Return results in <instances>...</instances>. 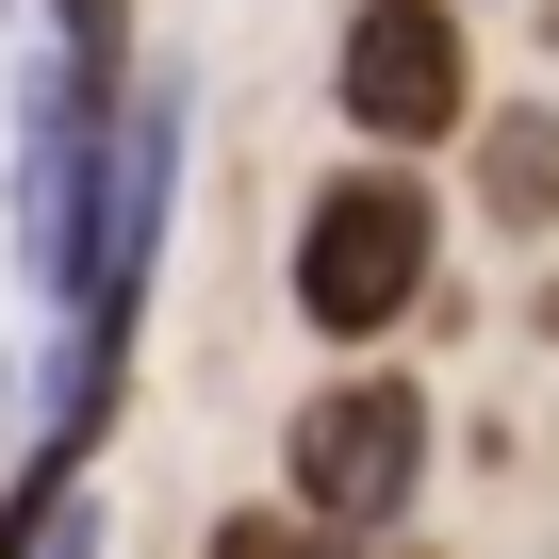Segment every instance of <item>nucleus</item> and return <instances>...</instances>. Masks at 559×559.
<instances>
[{"label": "nucleus", "instance_id": "1", "mask_svg": "<svg viewBox=\"0 0 559 559\" xmlns=\"http://www.w3.org/2000/svg\"><path fill=\"white\" fill-rule=\"evenodd\" d=\"M428 280H444V198L412 181V148H362L297 198V247H280V297H297L313 346H379L428 313Z\"/></svg>", "mask_w": 559, "mask_h": 559}, {"label": "nucleus", "instance_id": "3", "mask_svg": "<svg viewBox=\"0 0 559 559\" xmlns=\"http://www.w3.org/2000/svg\"><path fill=\"white\" fill-rule=\"evenodd\" d=\"M477 0H362L330 34V99L362 148H461L477 132V50H461Z\"/></svg>", "mask_w": 559, "mask_h": 559}, {"label": "nucleus", "instance_id": "4", "mask_svg": "<svg viewBox=\"0 0 559 559\" xmlns=\"http://www.w3.org/2000/svg\"><path fill=\"white\" fill-rule=\"evenodd\" d=\"M99 148H116V99L50 50L34 116H17V263L50 297H83V247H99Z\"/></svg>", "mask_w": 559, "mask_h": 559}, {"label": "nucleus", "instance_id": "2", "mask_svg": "<svg viewBox=\"0 0 559 559\" xmlns=\"http://www.w3.org/2000/svg\"><path fill=\"white\" fill-rule=\"evenodd\" d=\"M280 493H297L330 543H379L412 493H428V395L412 379H313V412L280 428Z\"/></svg>", "mask_w": 559, "mask_h": 559}, {"label": "nucleus", "instance_id": "5", "mask_svg": "<svg viewBox=\"0 0 559 559\" xmlns=\"http://www.w3.org/2000/svg\"><path fill=\"white\" fill-rule=\"evenodd\" d=\"M165 198H181V99H116V148H99V247H83V297H148Z\"/></svg>", "mask_w": 559, "mask_h": 559}, {"label": "nucleus", "instance_id": "9", "mask_svg": "<svg viewBox=\"0 0 559 559\" xmlns=\"http://www.w3.org/2000/svg\"><path fill=\"white\" fill-rule=\"evenodd\" d=\"M50 559H99V526H83V510H67V526H50Z\"/></svg>", "mask_w": 559, "mask_h": 559}, {"label": "nucleus", "instance_id": "7", "mask_svg": "<svg viewBox=\"0 0 559 559\" xmlns=\"http://www.w3.org/2000/svg\"><path fill=\"white\" fill-rule=\"evenodd\" d=\"M50 50L116 99V83H132V0H50Z\"/></svg>", "mask_w": 559, "mask_h": 559}, {"label": "nucleus", "instance_id": "6", "mask_svg": "<svg viewBox=\"0 0 559 559\" xmlns=\"http://www.w3.org/2000/svg\"><path fill=\"white\" fill-rule=\"evenodd\" d=\"M461 165H477V214L493 230H559V99H477Z\"/></svg>", "mask_w": 559, "mask_h": 559}, {"label": "nucleus", "instance_id": "10", "mask_svg": "<svg viewBox=\"0 0 559 559\" xmlns=\"http://www.w3.org/2000/svg\"><path fill=\"white\" fill-rule=\"evenodd\" d=\"M526 330H543V346H559V280H543V297H526Z\"/></svg>", "mask_w": 559, "mask_h": 559}, {"label": "nucleus", "instance_id": "8", "mask_svg": "<svg viewBox=\"0 0 559 559\" xmlns=\"http://www.w3.org/2000/svg\"><path fill=\"white\" fill-rule=\"evenodd\" d=\"M198 559H346V543H330V526H313L297 493H280V510H230V526H214Z\"/></svg>", "mask_w": 559, "mask_h": 559}]
</instances>
